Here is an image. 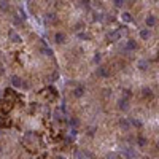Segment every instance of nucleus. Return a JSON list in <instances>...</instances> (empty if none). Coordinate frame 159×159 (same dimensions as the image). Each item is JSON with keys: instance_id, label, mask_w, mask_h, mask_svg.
<instances>
[{"instance_id": "obj_7", "label": "nucleus", "mask_w": 159, "mask_h": 159, "mask_svg": "<svg viewBox=\"0 0 159 159\" xmlns=\"http://www.w3.org/2000/svg\"><path fill=\"white\" fill-rule=\"evenodd\" d=\"M124 49H126V51H135V49H137V42H135V40H129V42L126 43V46H124Z\"/></svg>"}, {"instance_id": "obj_11", "label": "nucleus", "mask_w": 159, "mask_h": 159, "mask_svg": "<svg viewBox=\"0 0 159 159\" xmlns=\"http://www.w3.org/2000/svg\"><path fill=\"white\" fill-rule=\"evenodd\" d=\"M142 96H143V99L150 100V99H153V91L148 89V87H145V89L142 91Z\"/></svg>"}, {"instance_id": "obj_20", "label": "nucleus", "mask_w": 159, "mask_h": 159, "mask_svg": "<svg viewBox=\"0 0 159 159\" xmlns=\"http://www.w3.org/2000/svg\"><path fill=\"white\" fill-rule=\"evenodd\" d=\"M78 38H81V40H91L92 37H91L89 33H84V32H81V33H78Z\"/></svg>"}, {"instance_id": "obj_25", "label": "nucleus", "mask_w": 159, "mask_h": 159, "mask_svg": "<svg viewBox=\"0 0 159 159\" xmlns=\"http://www.w3.org/2000/svg\"><path fill=\"white\" fill-rule=\"evenodd\" d=\"M100 59H102V56H100V53H97L96 56H94V62L99 64V62H100Z\"/></svg>"}, {"instance_id": "obj_5", "label": "nucleus", "mask_w": 159, "mask_h": 159, "mask_svg": "<svg viewBox=\"0 0 159 159\" xmlns=\"http://www.w3.org/2000/svg\"><path fill=\"white\" fill-rule=\"evenodd\" d=\"M119 127L124 131H129L131 129V121L127 119V118H121L119 119Z\"/></svg>"}, {"instance_id": "obj_30", "label": "nucleus", "mask_w": 159, "mask_h": 159, "mask_svg": "<svg viewBox=\"0 0 159 159\" xmlns=\"http://www.w3.org/2000/svg\"><path fill=\"white\" fill-rule=\"evenodd\" d=\"M156 2H159V0H156Z\"/></svg>"}, {"instance_id": "obj_28", "label": "nucleus", "mask_w": 159, "mask_h": 159, "mask_svg": "<svg viewBox=\"0 0 159 159\" xmlns=\"http://www.w3.org/2000/svg\"><path fill=\"white\" fill-rule=\"evenodd\" d=\"M57 76H59V73H57V72H54V73H53V78H54V80H57Z\"/></svg>"}, {"instance_id": "obj_21", "label": "nucleus", "mask_w": 159, "mask_h": 159, "mask_svg": "<svg viewBox=\"0 0 159 159\" xmlns=\"http://www.w3.org/2000/svg\"><path fill=\"white\" fill-rule=\"evenodd\" d=\"M78 124H80V121L76 119V118H72V119H70V126L72 127H78Z\"/></svg>"}, {"instance_id": "obj_24", "label": "nucleus", "mask_w": 159, "mask_h": 159, "mask_svg": "<svg viewBox=\"0 0 159 159\" xmlns=\"http://www.w3.org/2000/svg\"><path fill=\"white\" fill-rule=\"evenodd\" d=\"M115 6H116V8H121V6L124 5V0H115Z\"/></svg>"}, {"instance_id": "obj_14", "label": "nucleus", "mask_w": 159, "mask_h": 159, "mask_svg": "<svg viewBox=\"0 0 159 159\" xmlns=\"http://www.w3.org/2000/svg\"><path fill=\"white\" fill-rule=\"evenodd\" d=\"M145 22H147V26H148V27H153V26H156V16L150 15V16L147 18V21H145Z\"/></svg>"}, {"instance_id": "obj_13", "label": "nucleus", "mask_w": 159, "mask_h": 159, "mask_svg": "<svg viewBox=\"0 0 159 159\" xmlns=\"http://www.w3.org/2000/svg\"><path fill=\"white\" fill-rule=\"evenodd\" d=\"M83 94H84V87L83 86H76L75 89H73V96L75 97H83Z\"/></svg>"}, {"instance_id": "obj_15", "label": "nucleus", "mask_w": 159, "mask_h": 159, "mask_svg": "<svg viewBox=\"0 0 159 159\" xmlns=\"http://www.w3.org/2000/svg\"><path fill=\"white\" fill-rule=\"evenodd\" d=\"M121 19H123V22H132L134 21L131 13H123V15H121Z\"/></svg>"}, {"instance_id": "obj_10", "label": "nucleus", "mask_w": 159, "mask_h": 159, "mask_svg": "<svg viewBox=\"0 0 159 159\" xmlns=\"http://www.w3.org/2000/svg\"><path fill=\"white\" fill-rule=\"evenodd\" d=\"M0 11H2V13H8L10 11L8 0H0Z\"/></svg>"}, {"instance_id": "obj_17", "label": "nucleus", "mask_w": 159, "mask_h": 159, "mask_svg": "<svg viewBox=\"0 0 159 159\" xmlns=\"http://www.w3.org/2000/svg\"><path fill=\"white\" fill-rule=\"evenodd\" d=\"M80 6L83 10H89L91 8V0H81L80 2Z\"/></svg>"}, {"instance_id": "obj_23", "label": "nucleus", "mask_w": 159, "mask_h": 159, "mask_svg": "<svg viewBox=\"0 0 159 159\" xmlns=\"http://www.w3.org/2000/svg\"><path fill=\"white\" fill-rule=\"evenodd\" d=\"M131 124L135 127H142V121H138V119H131Z\"/></svg>"}, {"instance_id": "obj_22", "label": "nucleus", "mask_w": 159, "mask_h": 159, "mask_svg": "<svg viewBox=\"0 0 159 159\" xmlns=\"http://www.w3.org/2000/svg\"><path fill=\"white\" fill-rule=\"evenodd\" d=\"M124 156L126 158H135V153L132 150H127V151H124Z\"/></svg>"}, {"instance_id": "obj_3", "label": "nucleus", "mask_w": 159, "mask_h": 159, "mask_svg": "<svg viewBox=\"0 0 159 159\" xmlns=\"http://www.w3.org/2000/svg\"><path fill=\"white\" fill-rule=\"evenodd\" d=\"M11 84H13V86H16V87H21V86L27 87V84H26L21 78H19V76H16V75H13V76H11Z\"/></svg>"}, {"instance_id": "obj_27", "label": "nucleus", "mask_w": 159, "mask_h": 159, "mask_svg": "<svg viewBox=\"0 0 159 159\" xmlns=\"http://www.w3.org/2000/svg\"><path fill=\"white\" fill-rule=\"evenodd\" d=\"M124 97H126V99H129V97H131V91H129V89L124 91Z\"/></svg>"}, {"instance_id": "obj_1", "label": "nucleus", "mask_w": 159, "mask_h": 159, "mask_svg": "<svg viewBox=\"0 0 159 159\" xmlns=\"http://www.w3.org/2000/svg\"><path fill=\"white\" fill-rule=\"evenodd\" d=\"M123 32H126V30H113V32L108 33V40L110 42H118L121 38V35H123Z\"/></svg>"}, {"instance_id": "obj_19", "label": "nucleus", "mask_w": 159, "mask_h": 159, "mask_svg": "<svg viewBox=\"0 0 159 159\" xmlns=\"http://www.w3.org/2000/svg\"><path fill=\"white\" fill-rule=\"evenodd\" d=\"M42 53L45 54V56H49V57L53 56V49L51 48H46V46H43V48H42Z\"/></svg>"}, {"instance_id": "obj_4", "label": "nucleus", "mask_w": 159, "mask_h": 159, "mask_svg": "<svg viewBox=\"0 0 159 159\" xmlns=\"http://www.w3.org/2000/svg\"><path fill=\"white\" fill-rule=\"evenodd\" d=\"M8 37H10V42H13V43H21L22 42L21 37H19L15 30H8Z\"/></svg>"}, {"instance_id": "obj_8", "label": "nucleus", "mask_w": 159, "mask_h": 159, "mask_svg": "<svg viewBox=\"0 0 159 159\" xmlns=\"http://www.w3.org/2000/svg\"><path fill=\"white\" fill-rule=\"evenodd\" d=\"M97 75L102 76V78H108V76H110V72H108L107 67H99V69H97Z\"/></svg>"}, {"instance_id": "obj_26", "label": "nucleus", "mask_w": 159, "mask_h": 159, "mask_svg": "<svg viewBox=\"0 0 159 159\" xmlns=\"http://www.w3.org/2000/svg\"><path fill=\"white\" fill-rule=\"evenodd\" d=\"M102 15H94V21H102Z\"/></svg>"}, {"instance_id": "obj_29", "label": "nucleus", "mask_w": 159, "mask_h": 159, "mask_svg": "<svg viewBox=\"0 0 159 159\" xmlns=\"http://www.w3.org/2000/svg\"><path fill=\"white\" fill-rule=\"evenodd\" d=\"M158 62H159V54H158Z\"/></svg>"}, {"instance_id": "obj_12", "label": "nucleus", "mask_w": 159, "mask_h": 159, "mask_svg": "<svg viewBox=\"0 0 159 159\" xmlns=\"http://www.w3.org/2000/svg\"><path fill=\"white\" fill-rule=\"evenodd\" d=\"M137 67H138V69H140V70H147L148 67H150V62H148L147 59H142V60H138Z\"/></svg>"}, {"instance_id": "obj_18", "label": "nucleus", "mask_w": 159, "mask_h": 159, "mask_svg": "<svg viewBox=\"0 0 159 159\" xmlns=\"http://www.w3.org/2000/svg\"><path fill=\"white\" fill-rule=\"evenodd\" d=\"M137 143H138V147H147L148 140H147V138H145V137H142V135H140V137L137 138Z\"/></svg>"}, {"instance_id": "obj_16", "label": "nucleus", "mask_w": 159, "mask_h": 159, "mask_svg": "<svg viewBox=\"0 0 159 159\" xmlns=\"http://www.w3.org/2000/svg\"><path fill=\"white\" fill-rule=\"evenodd\" d=\"M140 38H143V40L150 38V30H148V29H142L140 30Z\"/></svg>"}, {"instance_id": "obj_9", "label": "nucleus", "mask_w": 159, "mask_h": 159, "mask_svg": "<svg viewBox=\"0 0 159 159\" xmlns=\"http://www.w3.org/2000/svg\"><path fill=\"white\" fill-rule=\"evenodd\" d=\"M118 108L123 111H127L129 110V102H127V99H121L119 102H118Z\"/></svg>"}, {"instance_id": "obj_2", "label": "nucleus", "mask_w": 159, "mask_h": 159, "mask_svg": "<svg viewBox=\"0 0 159 159\" xmlns=\"http://www.w3.org/2000/svg\"><path fill=\"white\" fill-rule=\"evenodd\" d=\"M65 40H67V37H65L64 32H56V35H54V42H56L57 45H64Z\"/></svg>"}, {"instance_id": "obj_6", "label": "nucleus", "mask_w": 159, "mask_h": 159, "mask_svg": "<svg viewBox=\"0 0 159 159\" xmlns=\"http://www.w3.org/2000/svg\"><path fill=\"white\" fill-rule=\"evenodd\" d=\"M45 19H46V22H48V24H57V21H59V19H57V16L54 15V13H48V15L45 16Z\"/></svg>"}]
</instances>
